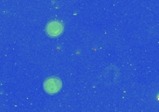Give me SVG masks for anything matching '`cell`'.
<instances>
[{
	"label": "cell",
	"mask_w": 159,
	"mask_h": 112,
	"mask_svg": "<svg viewBox=\"0 0 159 112\" xmlns=\"http://www.w3.org/2000/svg\"><path fill=\"white\" fill-rule=\"evenodd\" d=\"M61 88V80L56 77L48 78L44 81V89L48 94H55Z\"/></svg>",
	"instance_id": "cell-1"
},
{
	"label": "cell",
	"mask_w": 159,
	"mask_h": 112,
	"mask_svg": "<svg viewBox=\"0 0 159 112\" xmlns=\"http://www.w3.org/2000/svg\"><path fill=\"white\" fill-rule=\"evenodd\" d=\"M46 30L49 36L56 37V36H59L62 33L63 25L61 24V22H60L58 21H51L47 24Z\"/></svg>",
	"instance_id": "cell-2"
}]
</instances>
